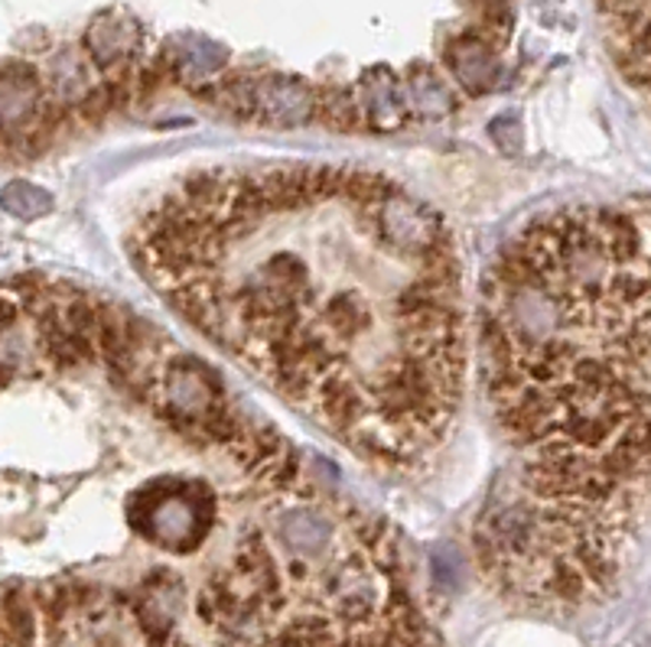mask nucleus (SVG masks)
Returning a JSON list of instances; mask_svg holds the SVG:
<instances>
[{"mask_svg":"<svg viewBox=\"0 0 651 647\" xmlns=\"http://www.w3.org/2000/svg\"><path fill=\"white\" fill-rule=\"evenodd\" d=\"M479 358L518 468L635 502L651 492V205L534 219L492 264Z\"/></svg>","mask_w":651,"mask_h":647,"instance_id":"f03ea898","label":"nucleus"},{"mask_svg":"<svg viewBox=\"0 0 651 647\" xmlns=\"http://www.w3.org/2000/svg\"><path fill=\"white\" fill-rule=\"evenodd\" d=\"M600 20L615 69L651 111V3L600 7Z\"/></svg>","mask_w":651,"mask_h":647,"instance_id":"20e7f679","label":"nucleus"},{"mask_svg":"<svg viewBox=\"0 0 651 647\" xmlns=\"http://www.w3.org/2000/svg\"><path fill=\"white\" fill-rule=\"evenodd\" d=\"M447 62L460 75V82H465L469 89H472V79H479V75L489 79V72H492V52H489V47L482 40H463L460 47H453L447 52Z\"/></svg>","mask_w":651,"mask_h":647,"instance_id":"0eeeda50","label":"nucleus"},{"mask_svg":"<svg viewBox=\"0 0 651 647\" xmlns=\"http://www.w3.org/2000/svg\"><path fill=\"white\" fill-rule=\"evenodd\" d=\"M0 205H3L10 215H17V219H37V215H47L49 205H52V195L43 192L40 185L27 183V180H17V183L3 185Z\"/></svg>","mask_w":651,"mask_h":647,"instance_id":"423d86ee","label":"nucleus"},{"mask_svg":"<svg viewBox=\"0 0 651 647\" xmlns=\"http://www.w3.org/2000/svg\"><path fill=\"white\" fill-rule=\"evenodd\" d=\"M226 104L234 111L264 121V124H303L313 118V108L320 98L310 85L290 79V75H261V79H238L226 85Z\"/></svg>","mask_w":651,"mask_h":647,"instance_id":"39448f33","label":"nucleus"},{"mask_svg":"<svg viewBox=\"0 0 651 647\" xmlns=\"http://www.w3.org/2000/svg\"><path fill=\"white\" fill-rule=\"evenodd\" d=\"M153 290L342 446L411 465L465 377L463 261L447 219L355 166H222L134 225Z\"/></svg>","mask_w":651,"mask_h":647,"instance_id":"f257e3e1","label":"nucleus"},{"mask_svg":"<svg viewBox=\"0 0 651 647\" xmlns=\"http://www.w3.org/2000/svg\"><path fill=\"white\" fill-rule=\"evenodd\" d=\"M642 505L593 498L524 468L492 492L475 524L482 573L528 605H580L622 566Z\"/></svg>","mask_w":651,"mask_h":647,"instance_id":"7ed1b4c3","label":"nucleus"}]
</instances>
